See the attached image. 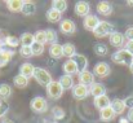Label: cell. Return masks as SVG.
Segmentation results:
<instances>
[{
  "label": "cell",
  "mask_w": 133,
  "mask_h": 123,
  "mask_svg": "<svg viewBox=\"0 0 133 123\" xmlns=\"http://www.w3.org/2000/svg\"><path fill=\"white\" fill-rule=\"evenodd\" d=\"M111 60H112V62H115V64L125 65V66L129 67V65L132 64V61H133V56L125 48H122V49H118L116 52H114V53L111 54Z\"/></svg>",
  "instance_id": "6da1fadb"
},
{
  "label": "cell",
  "mask_w": 133,
  "mask_h": 123,
  "mask_svg": "<svg viewBox=\"0 0 133 123\" xmlns=\"http://www.w3.org/2000/svg\"><path fill=\"white\" fill-rule=\"evenodd\" d=\"M114 31H115L114 26L109 21H99V23L96 27V30L93 31V34L97 38H105V36H110Z\"/></svg>",
  "instance_id": "7a4b0ae2"
},
{
  "label": "cell",
  "mask_w": 133,
  "mask_h": 123,
  "mask_svg": "<svg viewBox=\"0 0 133 123\" xmlns=\"http://www.w3.org/2000/svg\"><path fill=\"white\" fill-rule=\"evenodd\" d=\"M48 101L42 96H36L30 101V109L36 114H43L48 110Z\"/></svg>",
  "instance_id": "3957f363"
},
{
  "label": "cell",
  "mask_w": 133,
  "mask_h": 123,
  "mask_svg": "<svg viewBox=\"0 0 133 123\" xmlns=\"http://www.w3.org/2000/svg\"><path fill=\"white\" fill-rule=\"evenodd\" d=\"M34 79L39 83L40 85H44V87H46L48 84H50V83L53 82L50 73H49L46 69H43V67H36V69H35Z\"/></svg>",
  "instance_id": "277c9868"
},
{
  "label": "cell",
  "mask_w": 133,
  "mask_h": 123,
  "mask_svg": "<svg viewBox=\"0 0 133 123\" xmlns=\"http://www.w3.org/2000/svg\"><path fill=\"white\" fill-rule=\"evenodd\" d=\"M63 93V88L61 87V84L58 81H53L50 84L46 85V95L49 99L52 100H58Z\"/></svg>",
  "instance_id": "5b68a950"
},
{
  "label": "cell",
  "mask_w": 133,
  "mask_h": 123,
  "mask_svg": "<svg viewBox=\"0 0 133 123\" xmlns=\"http://www.w3.org/2000/svg\"><path fill=\"white\" fill-rule=\"evenodd\" d=\"M110 73H111L110 65L107 62H103V61L97 62L93 67V74H94V77H98V78H106L110 75Z\"/></svg>",
  "instance_id": "8992f818"
},
{
  "label": "cell",
  "mask_w": 133,
  "mask_h": 123,
  "mask_svg": "<svg viewBox=\"0 0 133 123\" xmlns=\"http://www.w3.org/2000/svg\"><path fill=\"white\" fill-rule=\"evenodd\" d=\"M89 95V87L84 85V84H75L74 88H72V97L75 100H84L87 99Z\"/></svg>",
  "instance_id": "52a82bcc"
},
{
  "label": "cell",
  "mask_w": 133,
  "mask_h": 123,
  "mask_svg": "<svg viewBox=\"0 0 133 123\" xmlns=\"http://www.w3.org/2000/svg\"><path fill=\"white\" fill-rule=\"evenodd\" d=\"M59 30L65 35H71V34H74L76 31V25H75V22L72 20L65 18V20H62L59 22Z\"/></svg>",
  "instance_id": "ba28073f"
},
{
  "label": "cell",
  "mask_w": 133,
  "mask_h": 123,
  "mask_svg": "<svg viewBox=\"0 0 133 123\" xmlns=\"http://www.w3.org/2000/svg\"><path fill=\"white\" fill-rule=\"evenodd\" d=\"M62 70H63V73L66 74V75H70V77H72V75H79V67H78V65H76V62L71 58V60H66L65 62H63V65H62Z\"/></svg>",
  "instance_id": "9c48e42d"
},
{
  "label": "cell",
  "mask_w": 133,
  "mask_h": 123,
  "mask_svg": "<svg viewBox=\"0 0 133 123\" xmlns=\"http://www.w3.org/2000/svg\"><path fill=\"white\" fill-rule=\"evenodd\" d=\"M109 43H110L114 48L122 49V47L125 44V36H124V34H122V33H119V31H114V33L109 36Z\"/></svg>",
  "instance_id": "30bf717a"
},
{
  "label": "cell",
  "mask_w": 133,
  "mask_h": 123,
  "mask_svg": "<svg viewBox=\"0 0 133 123\" xmlns=\"http://www.w3.org/2000/svg\"><path fill=\"white\" fill-rule=\"evenodd\" d=\"M74 12H75V14L76 16H79V17H87L89 16V12H90V5H89L88 1H83V0H80V1H78L76 4H75V7H74Z\"/></svg>",
  "instance_id": "8fae6325"
},
{
  "label": "cell",
  "mask_w": 133,
  "mask_h": 123,
  "mask_svg": "<svg viewBox=\"0 0 133 123\" xmlns=\"http://www.w3.org/2000/svg\"><path fill=\"white\" fill-rule=\"evenodd\" d=\"M94 74L93 71H89L88 69L84 70V71H80L79 75H78V79H79V83L80 84H84L87 87H90L93 83H94Z\"/></svg>",
  "instance_id": "7c38bea8"
},
{
  "label": "cell",
  "mask_w": 133,
  "mask_h": 123,
  "mask_svg": "<svg viewBox=\"0 0 133 123\" xmlns=\"http://www.w3.org/2000/svg\"><path fill=\"white\" fill-rule=\"evenodd\" d=\"M96 10L98 14L101 16H110L114 10V7L110 1H98L97 3V7H96Z\"/></svg>",
  "instance_id": "4fadbf2b"
},
{
  "label": "cell",
  "mask_w": 133,
  "mask_h": 123,
  "mask_svg": "<svg viewBox=\"0 0 133 123\" xmlns=\"http://www.w3.org/2000/svg\"><path fill=\"white\" fill-rule=\"evenodd\" d=\"M98 23H99V20H98V17L94 16V14L87 16V17L84 18V21H83L84 29H85L87 31H92V33L96 30V27L98 26Z\"/></svg>",
  "instance_id": "5bb4252c"
},
{
  "label": "cell",
  "mask_w": 133,
  "mask_h": 123,
  "mask_svg": "<svg viewBox=\"0 0 133 123\" xmlns=\"http://www.w3.org/2000/svg\"><path fill=\"white\" fill-rule=\"evenodd\" d=\"M89 95H92L94 99L106 95V87H105V84H102V83H99V82H94L89 87Z\"/></svg>",
  "instance_id": "9a60e30c"
},
{
  "label": "cell",
  "mask_w": 133,
  "mask_h": 123,
  "mask_svg": "<svg viewBox=\"0 0 133 123\" xmlns=\"http://www.w3.org/2000/svg\"><path fill=\"white\" fill-rule=\"evenodd\" d=\"M35 69H36V67H35L32 64H30V62H25V64H22V65L19 66V74L30 79V78H34Z\"/></svg>",
  "instance_id": "2e32d148"
},
{
  "label": "cell",
  "mask_w": 133,
  "mask_h": 123,
  "mask_svg": "<svg viewBox=\"0 0 133 123\" xmlns=\"http://www.w3.org/2000/svg\"><path fill=\"white\" fill-rule=\"evenodd\" d=\"M115 115L116 114L112 110L111 105L107 106V108H105V109H102V110H99V119L102 122H111V121L115 119Z\"/></svg>",
  "instance_id": "e0dca14e"
},
{
  "label": "cell",
  "mask_w": 133,
  "mask_h": 123,
  "mask_svg": "<svg viewBox=\"0 0 133 123\" xmlns=\"http://www.w3.org/2000/svg\"><path fill=\"white\" fill-rule=\"evenodd\" d=\"M45 17H46V21L50 22V23H57V22H61L62 21V13H59L58 10L50 8L46 10L45 13Z\"/></svg>",
  "instance_id": "ac0fdd59"
},
{
  "label": "cell",
  "mask_w": 133,
  "mask_h": 123,
  "mask_svg": "<svg viewBox=\"0 0 133 123\" xmlns=\"http://www.w3.org/2000/svg\"><path fill=\"white\" fill-rule=\"evenodd\" d=\"M111 108H112V110L115 112V114L116 115H122L124 112H125V104H124V100H122V99H114V100H111Z\"/></svg>",
  "instance_id": "d6986e66"
},
{
  "label": "cell",
  "mask_w": 133,
  "mask_h": 123,
  "mask_svg": "<svg viewBox=\"0 0 133 123\" xmlns=\"http://www.w3.org/2000/svg\"><path fill=\"white\" fill-rule=\"evenodd\" d=\"M110 105H111V100L107 95H103V96H99V97L94 99V106L98 110H102V109H105Z\"/></svg>",
  "instance_id": "ffe728a7"
},
{
  "label": "cell",
  "mask_w": 133,
  "mask_h": 123,
  "mask_svg": "<svg viewBox=\"0 0 133 123\" xmlns=\"http://www.w3.org/2000/svg\"><path fill=\"white\" fill-rule=\"evenodd\" d=\"M23 3L22 0H6L5 4H6V8L13 12V13H18V12H22V8H23Z\"/></svg>",
  "instance_id": "44dd1931"
},
{
  "label": "cell",
  "mask_w": 133,
  "mask_h": 123,
  "mask_svg": "<svg viewBox=\"0 0 133 123\" xmlns=\"http://www.w3.org/2000/svg\"><path fill=\"white\" fill-rule=\"evenodd\" d=\"M72 60L76 62V65H78V67H79V71H84V70H87V67H88V58H87L84 54H82V53H76V54L74 56Z\"/></svg>",
  "instance_id": "7402d4cb"
},
{
  "label": "cell",
  "mask_w": 133,
  "mask_h": 123,
  "mask_svg": "<svg viewBox=\"0 0 133 123\" xmlns=\"http://www.w3.org/2000/svg\"><path fill=\"white\" fill-rule=\"evenodd\" d=\"M58 82L61 84V87L63 88V91H69V89H72L74 88V79H72V77H70V75H66V74H63L62 77H59V79H58Z\"/></svg>",
  "instance_id": "603a6c76"
},
{
  "label": "cell",
  "mask_w": 133,
  "mask_h": 123,
  "mask_svg": "<svg viewBox=\"0 0 133 123\" xmlns=\"http://www.w3.org/2000/svg\"><path fill=\"white\" fill-rule=\"evenodd\" d=\"M49 56L54 60H59L63 57V51H62V45L61 44H53L49 47Z\"/></svg>",
  "instance_id": "cb8c5ba5"
},
{
  "label": "cell",
  "mask_w": 133,
  "mask_h": 123,
  "mask_svg": "<svg viewBox=\"0 0 133 123\" xmlns=\"http://www.w3.org/2000/svg\"><path fill=\"white\" fill-rule=\"evenodd\" d=\"M13 95V89L8 83H1L0 84V101L8 100Z\"/></svg>",
  "instance_id": "d4e9b609"
},
{
  "label": "cell",
  "mask_w": 133,
  "mask_h": 123,
  "mask_svg": "<svg viewBox=\"0 0 133 123\" xmlns=\"http://www.w3.org/2000/svg\"><path fill=\"white\" fill-rule=\"evenodd\" d=\"M62 51H63V57H67V60L74 58V56L76 54V48L72 43H65L62 45Z\"/></svg>",
  "instance_id": "484cf974"
},
{
  "label": "cell",
  "mask_w": 133,
  "mask_h": 123,
  "mask_svg": "<svg viewBox=\"0 0 133 123\" xmlns=\"http://www.w3.org/2000/svg\"><path fill=\"white\" fill-rule=\"evenodd\" d=\"M14 56V52L10 51V49H0V66H5L10 60L12 57Z\"/></svg>",
  "instance_id": "4316f807"
},
{
  "label": "cell",
  "mask_w": 133,
  "mask_h": 123,
  "mask_svg": "<svg viewBox=\"0 0 133 123\" xmlns=\"http://www.w3.org/2000/svg\"><path fill=\"white\" fill-rule=\"evenodd\" d=\"M35 12H36V4H35L34 1L27 0V1H25V3H23L22 13H23L25 16H32Z\"/></svg>",
  "instance_id": "83f0119b"
},
{
  "label": "cell",
  "mask_w": 133,
  "mask_h": 123,
  "mask_svg": "<svg viewBox=\"0 0 133 123\" xmlns=\"http://www.w3.org/2000/svg\"><path fill=\"white\" fill-rule=\"evenodd\" d=\"M29 78H26V77H23V75H21V74H17L14 78H13V84H14V87H17V88H26L27 85H29Z\"/></svg>",
  "instance_id": "f1b7e54d"
},
{
  "label": "cell",
  "mask_w": 133,
  "mask_h": 123,
  "mask_svg": "<svg viewBox=\"0 0 133 123\" xmlns=\"http://www.w3.org/2000/svg\"><path fill=\"white\" fill-rule=\"evenodd\" d=\"M45 35H46V43L53 45V44H57L58 41V35H57V31L54 29H46L45 30Z\"/></svg>",
  "instance_id": "f546056e"
},
{
  "label": "cell",
  "mask_w": 133,
  "mask_h": 123,
  "mask_svg": "<svg viewBox=\"0 0 133 123\" xmlns=\"http://www.w3.org/2000/svg\"><path fill=\"white\" fill-rule=\"evenodd\" d=\"M93 51H94V53H96L97 56H99V57H103V56H106V54L109 53V48H107L103 43H97V44H94V45H93Z\"/></svg>",
  "instance_id": "4dcf8cb0"
},
{
  "label": "cell",
  "mask_w": 133,
  "mask_h": 123,
  "mask_svg": "<svg viewBox=\"0 0 133 123\" xmlns=\"http://www.w3.org/2000/svg\"><path fill=\"white\" fill-rule=\"evenodd\" d=\"M19 38L17 36H13V35H6L5 39H4V45L9 47V48H17L19 45Z\"/></svg>",
  "instance_id": "1f68e13d"
},
{
  "label": "cell",
  "mask_w": 133,
  "mask_h": 123,
  "mask_svg": "<svg viewBox=\"0 0 133 123\" xmlns=\"http://www.w3.org/2000/svg\"><path fill=\"white\" fill-rule=\"evenodd\" d=\"M19 41L22 43V45H27V47H31L35 41H34V34L31 33H23L21 36H19Z\"/></svg>",
  "instance_id": "d6a6232c"
},
{
  "label": "cell",
  "mask_w": 133,
  "mask_h": 123,
  "mask_svg": "<svg viewBox=\"0 0 133 123\" xmlns=\"http://www.w3.org/2000/svg\"><path fill=\"white\" fill-rule=\"evenodd\" d=\"M52 8L58 10L59 13H63L67 9V1H65V0H53L52 1Z\"/></svg>",
  "instance_id": "836d02e7"
},
{
  "label": "cell",
  "mask_w": 133,
  "mask_h": 123,
  "mask_svg": "<svg viewBox=\"0 0 133 123\" xmlns=\"http://www.w3.org/2000/svg\"><path fill=\"white\" fill-rule=\"evenodd\" d=\"M34 41L35 43H39V44H43L44 45L46 43V35H45V30H38L34 33Z\"/></svg>",
  "instance_id": "e575fe53"
},
{
  "label": "cell",
  "mask_w": 133,
  "mask_h": 123,
  "mask_svg": "<svg viewBox=\"0 0 133 123\" xmlns=\"http://www.w3.org/2000/svg\"><path fill=\"white\" fill-rule=\"evenodd\" d=\"M52 115H53L54 119L59 121V119H63V118H65L66 113H65V110H63L61 106H53V109H52Z\"/></svg>",
  "instance_id": "d590c367"
},
{
  "label": "cell",
  "mask_w": 133,
  "mask_h": 123,
  "mask_svg": "<svg viewBox=\"0 0 133 123\" xmlns=\"http://www.w3.org/2000/svg\"><path fill=\"white\" fill-rule=\"evenodd\" d=\"M31 49H32V56H42L44 53V45L39 43H34L31 45Z\"/></svg>",
  "instance_id": "8d00e7d4"
},
{
  "label": "cell",
  "mask_w": 133,
  "mask_h": 123,
  "mask_svg": "<svg viewBox=\"0 0 133 123\" xmlns=\"http://www.w3.org/2000/svg\"><path fill=\"white\" fill-rule=\"evenodd\" d=\"M19 53H21V56L25 57V58L32 57V49H31V47H27V45H22V47L19 48Z\"/></svg>",
  "instance_id": "74e56055"
},
{
  "label": "cell",
  "mask_w": 133,
  "mask_h": 123,
  "mask_svg": "<svg viewBox=\"0 0 133 123\" xmlns=\"http://www.w3.org/2000/svg\"><path fill=\"white\" fill-rule=\"evenodd\" d=\"M9 112V105L5 101H0V119L4 118L6 115V113Z\"/></svg>",
  "instance_id": "f35d334b"
},
{
  "label": "cell",
  "mask_w": 133,
  "mask_h": 123,
  "mask_svg": "<svg viewBox=\"0 0 133 123\" xmlns=\"http://www.w3.org/2000/svg\"><path fill=\"white\" fill-rule=\"evenodd\" d=\"M124 104H125V108L132 109V108H133V96H132V95L124 99Z\"/></svg>",
  "instance_id": "ab89813d"
},
{
  "label": "cell",
  "mask_w": 133,
  "mask_h": 123,
  "mask_svg": "<svg viewBox=\"0 0 133 123\" xmlns=\"http://www.w3.org/2000/svg\"><path fill=\"white\" fill-rule=\"evenodd\" d=\"M124 36H125V39H127V40H133V27L127 29V31H125Z\"/></svg>",
  "instance_id": "60d3db41"
},
{
  "label": "cell",
  "mask_w": 133,
  "mask_h": 123,
  "mask_svg": "<svg viewBox=\"0 0 133 123\" xmlns=\"http://www.w3.org/2000/svg\"><path fill=\"white\" fill-rule=\"evenodd\" d=\"M124 47H125V49L133 56V40H127V43H125Z\"/></svg>",
  "instance_id": "b9f144b4"
},
{
  "label": "cell",
  "mask_w": 133,
  "mask_h": 123,
  "mask_svg": "<svg viewBox=\"0 0 133 123\" xmlns=\"http://www.w3.org/2000/svg\"><path fill=\"white\" fill-rule=\"evenodd\" d=\"M127 119H128L129 122L133 123V108L128 110V114H127Z\"/></svg>",
  "instance_id": "7bdbcfd3"
},
{
  "label": "cell",
  "mask_w": 133,
  "mask_h": 123,
  "mask_svg": "<svg viewBox=\"0 0 133 123\" xmlns=\"http://www.w3.org/2000/svg\"><path fill=\"white\" fill-rule=\"evenodd\" d=\"M1 123H14V122H13L12 119H8V118H4V119H3V122H1Z\"/></svg>",
  "instance_id": "ee69618b"
},
{
  "label": "cell",
  "mask_w": 133,
  "mask_h": 123,
  "mask_svg": "<svg viewBox=\"0 0 133 123\" xmlns=\"http://www.w3.org/2000/svg\"><path fill=\"white\" fill-rule=\"evenodd\" d=\"M119 123H129V121H128L127 118H122V119H120V122H119Z\"/></svg>",
  "instance_id": "f6af8a7d"
},
{
  "label": "cell",
  "mask_w": 133,
  "mask_h": 123,
  "mask_svg": "<svg viewBox=\"0 0 133 123\" xmlns=\"http://www.w3.org/2000/svg\"><path fill=\"white\" fill-rule=\"evenodd\" d=\"M127 4H128L129 7H133V0H128V1H127Z\"/></svg>",
  "instance_id": "bcb514c9"
},
{
  "label": "cell",
  "mask_w": 133,
  "mask_h": 123,
  "mask_svg": "<svg viewBox=\"0 0 133 123\" xmlns=\"http://www.w3.org/2000/svg\"><path fill=\"white\" fill-rule=\"evenodd\" d=\"M129 70H131V73L133 74V61H132V64L129 65Z\"/></svg>",
  "instance_id": "7dc6e473"
},
{
  "label": "cell",
  "mask_w": 133,
  "mask_h": 123,
  "mask_svg": "<svg viewBox=\"0 0 133 123\" xmlns=\"http://www.w3.org/2000/svg\"><path fill=\"white\" fill-rule=\"evenodd\" d=\"M0 33H1V31H0ZM0 43H1V44L4 45V40H3V39H0Z\"/></svg>",
  "instance_id": "c3c4849f"
}]
</instances>
